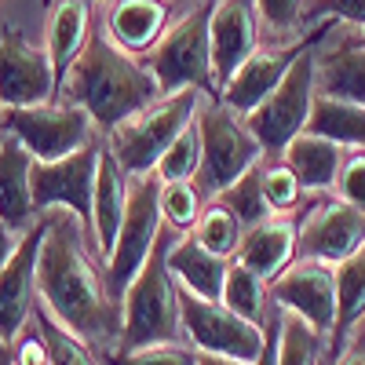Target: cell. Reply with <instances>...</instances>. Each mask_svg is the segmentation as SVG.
<instances>
[{
  "label": "cell",
  "mask_w": 365,
  "mask_h": 365,
  "mask_svg": "<svg viewBox=\"0 0 365 365\" xmlns=\"http://www.w3.org/2000/svg\"><path fill=\"white\" fill-rule=\"evenodd\" d=\"M307 132L325 135L347 150H365V106L332 99V96H314Z\"/></svg>",
  "instance_id": "cell-27"
},
{
  "label": "cell",
  "mask_w": 365,
  "mask_h": 365,
  "mask_svg": "<svg viewBox=\"0 0 365 365\" xmlns=\"http://www.w3.org/2000/svg\"><path fill=\"white\" fill-rule=\"evenodd\" d=\"M322 332H314L303 318L282 311V332H278V365H318Z\"/></svg>",
  "instance_id": "cell-34"
},
{
  "label": "cell",
  "mask_w": 365,
  "mask_h": 365,
  "mask_svg": "<svg viewBox=\"0 0 365 365\" xmlns=\"http://www.w3.org/2000/svg\"><path fill=\"white\" fill-rule=\"evenodd\" d=\"M314 81H318V96L365 106V48L354 37H347L318 63Z\"/></svg>",
  "instance_id": "cell-26"
},
{
  "label": "cell",
  "mask_w": 365,
  "mask_h": 365,
  "mask_svg": "<svg viewBox=\"0 0 365 365\" xmlns=\"http://www.w3.org/2000/svg\"><path fill=\"white\" fill-rule=\"evenodd\" d=\"M106 143L96 135L77 154H66L58 161H34L29 172V187H34V208H70V216L84 227L91 223V194H96V175H99V158Z\"/></svg>",
  "instance_id": "cell-11"
},
{
  "label": "cell",
  "mask_w": 365,
  "mask_h": 365,
  "mask_svg": "<svg viewBox=\"0 0 365 365\" xmlns=\"http://www.w3.org/2000/svg\"><path fill=\"white\" fill-rule=\"evenodd\" d=\"M161 179L158 172H146V175H132V190H128V212H125V223H120V234H117V245L113 252L106 256L103 263V282H106V292L120 303L125 289L135 282V274L143 270V263L154 252L158 237H161Z\"/></svg>",
  "instance_id": "cell-7"
},
{
  "label": "cell",
  "mask_w": 365,
  "mask_h": 365,
  "mask_svg": "<svg viewBox=\"0 0 365 365\" xmlns=\"http://www.w3.org/2000/svg\"><path fill=\"white\" fill-rule=\"evenodd\" d=\"M354 41H358V44L365 48V29H361V34H354Z\"/></svg>",
  "instance_id": "cell-45"
},
{
  "label": "cell",
  "mask_w": 365,
  "mask_h": 365,
  "mask_svg": "<svg viewBox=\"0 0 365 365\" xmlns=\"http://www.w3.org/2000/svg\"><path fill=\"white\" fill-rule=\"evenodd\" d=\"M365 318V245L336 263V318L329 332V358H336Z\"/></svg>",
  "instance_id": "cell-25"
},
{
  "label": "cell",
  "mask_w": 365,
  "mask_h": 365,
  "mask_svg": "<svg viewBox=\"0 0 365 365\" xmlns=\"http://www.w3.org/2000/svg\"><path fill=\"white\" fill-rule=\"evenodd\" d=\"M336 197L361 208L365 212V150H347L344 158V168H340V179H336Z\"/></svg>",
  "instance_id": "cell-38"
},
{
  "label": "cell",
  "mask_w": 365,
  "mask_h": 365,
  "mask_svg": "<svg viewBox=\"0 0 365 365\" xmlns=\"http://www.w3.org/2000/svg\"><path fill=\"white\" fill-rule=\"evenodd\" d=\"M197 365H249V361H237V358H223V354H201V351H197Z\"/></svg>",
  "instance_id": "cell-43"
},
{
  "label": "cell",
  "mask_w": 365,
  "mask_h": 365,
  "mask_svg": "<svg viewBox=\"0 0 365 365\" xmlns=\"http://www.w3.org/2000/svg\"><path fill=\"white\" fill-rule=\"evenodd\" d=\"M322 44V41H318ZM311 44L303 51L296 63L289 66V73L282 77V84L270 91V96L245 117L252 135L259 139L263 154H282V150L299 135L307 132V120H311V106H314V96H318V58H314V48Z\"/></svg>",
  "instance_id": "cell-8"
},
{
  "label": "cell",
  "mask_w": 365,
  "mask_h": 365,
  "mask_svg": "<svg viewBox=\"0 0 365 365\" xmlns=\"http://www.w3.org/2000/svg\"><path fill=\"white\" fill-rule=\"evenodd\" d=\"M332 29V22H322L311 37H303V41H292V44H285V48H256L245 63L237 66V73L223 84V91H220V99L234 110V113H241V117H249L274 88L282 84V77L289 73V66L296 63V58L307 51L311 44H318L325 34Z\"/></svg>",
  "instance_id": "cell-15"
},
{
  "label": "cell",
  "mask_w": 365,
  "mask_h": 365,
  "mask_svg": "<svg viewBox=\"0 0 365 365\" xmlns=\"http://www.w3.org/2000/svg\"><path fill=\"white\" fill-rule=\"evenodd\" d=\"M106 365H197V351L187 344H154L135 351H110L103 354Z\"/></svg>",
  "instance_id": "cell-36"
},
{
  "label": "cell",
  "mask_w": 365,
  "mask_h": 365,
  "mask_svg": "<svg viewBox=\"0 0 365 365\" xmlns=\"http://www.w3.org/2000/svg\"><path fill=\"white\" fill-rule=\"evenodd\" d=\"M197 168H201V135H197V125H190L172 139V146L161 154L154 172L161 182H175V179H194Z\"/></svg>",
  "instance_id": "cell-35"
},
{
  "label": "cell",
  "mask_w": 365,
  "mask_h": 365,
  "mask_svg": "<svg viewBox=\"0 0 365 365\" xmlns=\"http://www.w3.org/2000/svg\"><path fill=\"white\" fill-rule=\"evenodd\" d=\"M19 241H22V234H15L4 220H0V267H4V263L11 259V252L19 249Z\"/></svg>",
  "instance_id": "cell-42"
},
{
  "label": "cell",
  "mask_w": 365,
  "mask_h": 365,
  "mask_svg": "<svg viewBox=\"0 0 365 365\" xmlns=\"http://www.w3.org/2000/svg\"><path fill=\"white\" fill-rule=\"evenodd\" d=\"M37 296L41 307L88 347H96L99 354H110L117 347L120 303L106 292L103 270H96L84 256L81 234L66 220V212L51 216L37 263Z\"/></svg>",
  "instance_id": "cell-1"
},
{
  "label": "cell",
  "mask_w": 365,
  "mask_h": 365,
  "mask_svg": "<svg viewBox=\"0 0 365 365\" xmlns=\"http://www.w3.org/2000/svg\"><path fill=\"white\" fill-rule=\"evenodd\" d=\"M41 4H44V8H51V4H55V0H41Z\"/></svg>",
  "instance_id": "cell-46"
},
{
  "label": "cell",
  "mask_w": 365,
  "mask_h": 365,
  "mask_svg": "<svg viewBox=\"0 0 365 365\" xmlns=\"http://www.w3.org/2000/svg\"><path fill=\"white\" fill-rule=\"evenodd\" d=\"M168 15H172L168 0H113L106 34L120 51L143 55V51H154V44L165 37Z\"/></svg>",
  "instance_id": "cell-22"
},
{
  "label": "cell",
  "mask_w": 365,
  "mask_h": 365,
  "mask_svg": "<svg viewBox=\"0 0 365 365\" xmlns=\"http://www.w3.org/2000/svg\"><path fill=\"white\" fill-rule=\"evenodd\" d=\"M259 187H263V197H267V205H270L274 216H292V212L303 205V197H307L299 175H296L285 161H267V158H263Z\"/></svg>",
  "instance_id": "cell-33"
},
{
  "label": "cell",
  "mask_w": 365,
  "mask_h": 365,
  "mask_svg": "<svg viewBox=\"0 0 365 365\" xmlns=\"http://www.w3.org/2000/svg\"><path fill=\"white\" fill-rule=\"evenodd\" d=\"M11 365H51L48 347H44V340H41V332H37V336L19 340V347L11 351Z\"/></svg>",
  "instance_id": "cell-40"
},
{
  "label": "cell",
  "mask_w": 365,
  "mask_h": 365,
  "mask_svg": "<svg viewBox=\"0 0 365 365\" xmlns=\"http://www.w3.org/2000/svg\"><path fill=\"white\" fill-rule=\"evenodd\" d=\"M197 135H201V168L194 182L205 197H216L234 179H241L252 165H259L267 154L259 139L252 135L249 120L234 113L223 99H208L197 110Z\"/></svg>",
  "instance_id": "cell-5"
},
{
  "label": "cell",
  "mask_w": 365,
  "mask_h": 365,
  "mask_svg": "<svg viewBox=\"0 0 365 365\" xmlns=\"http://www.w3.org/2000/svg\"><path fill=\"white\" fill-rule=\"evenodd\" d=\"M0 110H4V106H0Z\"/></svg>",
  "instance_id": "cell-47"
},
{
  "label": "cell",
  "mask_w": 365,
  "mask_h": 365,
  "mask_svg": "<svg viewBox=\"0 0 365 365\" xmlns=\"http://www.w3.org/2000/svg\"><path fill=\"white\" fill-rule=\"evenodd\" d=\"M344 158H347V146L332 143L325 135H314V132H299L282 150V161L299 175L303 190H332L340 179Z\"/></svg>",
  "instance_id": "cell-24"
},
{
  "label": "cell",
  "mask_w": 365,
  "mask_h": 365,
  "mask_svg": "<svg viewBox=\"0 0 365 365\" xmlns=\"http://www.w3.org/2000/svg\"><path fill=\"white\" fill-rule=\"evenodd\" d=\"M201 91L197 88H182L172 96H161L128 120H120L113 132H106V150L113 161L120 165L125 175H146L154 172L161 154L172 146V139L194 125V117L201 110Z\"/></svg>",
  "instance_id": "cell-4"
},
{
  "label": "cell",
  "mask_w": 365,
  "mask_h": 365,
  "mask_svg": "<svg viewBox=\"0 0 365 365\" xmlns=\"http://www.w3.org/2000/svg\"><path fill=\"white\" fill-rule=\"evenodd\" d=\"M332 365H365V336H351L347 347L332 358Z\"/></svg>",
  "instance_id": "cell-41"
},
{
  "label": "cell",
  "mask_w": 365,
  "mask_h": 365,
  "mask_svg": "<svg viewBox=\"0 0 365 365\" xmlns=\"http://www.w3.org/2000/svg\"><path fill=\"white\" fill-rule=\"evenodd\" d=\"M259 19L274 29V34H296L303 26V8L307 0H256Z\"/></svg>",
  "instance_id": "cell-39"
},
{
  "label": "cell",
  "mask_w": 365,
  "mask_h": 365,
  "mask_svg": "<svg viewBox=\"0 0 365 365\" xmlns=\"http://www.w3.org/2000/svg\"><path fill=\"white\" fill-rule=\"evenodd\" d=\"M296 234H299V227H296L292 216H267V220L245 227L234 259L241 267L256 270L259 278L270 285L296 259Z\"/></svg>",
  "instance_id": "cell-18"
},
{
  "label": "cell",
  "mask_w": 365,
  "mask_h": 365,
  "mask_svg": "<svg viewBox=\"0 0 365 365\" xmlns=\"http://www.w3.org/2000/svg\"><path fill=\"white\" fill-rule=\"evenodd\" d=\"M161 216L172 230L179 234H190L201 220V212H205V194L194 179H175V182H161Z\"/></svg>",
  "instance_id": "cell-31"
},
{
  "label": "cell",
  "mask_w": 365,
  "mask_h": 365,
  "mask_svg": "<svg viewBox=\"0 0 365 365\" xmlns=\"http://www.w3.org/2000/svg\"><path fill=\"white\" fill-rule=\"evenodd\" d=\"M55 103V73L48 51L34 48L19 29L0 34V106Z\"/></svg>",
  "instance_id": "cell-16"
},
{
  "label": "cell",
  "mask_w": 365,
  "mask_h": 365,
  "mask_svg": "<svg viewBox=\"0 0 365 365\" xmlns=\"http://www.w3.org/2000/svg\"><path fill=\"white\" fill-rule=\"evenodd\" d=\"M227 307L241 318H249L256 325H263L267 311H270V285L259 278L256 270L241 267L237 259H230L227 267V282H223V296H220Z\"/></svg>",
  "instance_id": "cell-28"
},
{
  "label": "cell",
  "mask_w": 365,
  "mask_h": 365,
  "mask_svg": "<svg viewBox=\"0 0 365 365\" xmlns=\"http://www.w3.org/2000/svg\"><path fill=\"white\" fill-rule=\"evenodd\" d=\"M179 314H182V336L201 354H223L252 365L263 351L267 340L263 325L234 314L223 299H201L179 289Z\"/></svg>",
  "instance_id": "cell-10"
},
{
  "label": "cell",
  "mask_w": 365,
  "mask_h": 365,
  "mask_svg": "<svg viewBox=\"0 0 365 365\" xmlns=\"http://www.w3.org/2000/svg\"><path fill=\"white\" fill-rule=\"evenodd\" d=\"M259 8L256 0H216L212 11V70H216V84H223L237 73V66L259 48Z\"/></svg>",
  "instance_id": "cell-17"
},
{
  "label": "cell",
  "mask_w": 365,
  "mask_h": 365,
  "mask_svg": "<svg viewBox=\"0 0 365 365\" xmlns=\"http://www.w3.org/2000/svg\"><path fill=\"white\" fill-rule=\"evenodd\" d=\"M227 267L230 259L208 252L194 234H179L168 249V270L179 282V289H187L201 299H220L223 282H227Z\"/></svg>",
  "instance_id": "cell-23"
},
{
  "label": "cell",
  "mask_w": 365,
  "mask_h": 365,
  "mask_svg": "<svg viewBox=\"0 0 365 365\" xmlns=\"http://www.w3.org/2000/svg\"><path fill=\"white\" fill-rule=\"evenodd\" d=\"M351 22L365 29V0H307L303 8V22Z\"/></svg>",
  "instance_id": "cell-37"
},
{
  "label": "cell",
  "mask_w": 365,
  "mask_h": 365,
  "mask_svg": "<svg viewBox=\"0 0 365 365\" xmlns=\"http://www.w3.org/2000/svg\"><path fill=\"white\" fill-rule=\"evenodd\" d=\"M212 11H216V0H201V4L179 19L172 29H165V37L150 51V73L158 77L161 96L182 88H197L201 96L220 99V84H216V70H212Z\"/></svg>",
  "instance_id": "cell-6"
},
{
  "label": "cell",
  "mask_w": 365,
  "mask_h": 365,
  "mask_svg": "<svg viewBox=\"0 0 365 365\" xmlns=\"http://www.w3.org/2000/svg\"><path fill=\"white\" fill-rule=\"evenodd\" d=\"M63 96L88 110L99 132H113L120 120H128L143 106L161 99L158 77L135 55L120 51L110 34H91L77 63L66 73Z\"/></svg>",
  "instance_id": "cell-2"
},
{
  "label": "cell",
  "mask_w": 365,
  "mask_h": 365,
  "mask_svg": "<svg viewBox=\"0 0 365 365\" xmlns=\"http://www.w3.org/2000/svg\"><path fill=\"white\" fill-rule=\"evenodd\" d=\"M365 245V212L329 197L311 205L307 220L296 234V259H322V263H344Z\"/></svg>",
  "instance_id": "cell-14"
},
{
  "label": "cell",
  "mask_w": 365,
  "mask_h": 365,
  "mask_svg": "<svg viewBox=\"0 0 365 365\" xmlns=\"http://www.w3.org/2000/svg\"><path fill=\"white\" fill-rule=\"evenodd\" d=\"M91 37V4L88 0H55L48 22V63L55 73V103L63 99V84L77 55Z\"/></svg>",
  "instance_id": "cell-21"
},
{
  "label": "cell",
  "mask_w": 365,
  "mask_h": 365,
  "mask_svg": "<svg viewBox=\"0 0 365 365\" xmlns=\"http://www.w3.org/2000/svg\"><path fill=\"white\" fill-rule=\"evenodd\" d=\"M51 216H41L19 241V249L11 259L0 267V344H15L22 336V329L34 314V299H37V263L41 249L48 237Z\"/></svg>",
  "instance_id": "cell-13"
},
{
  "label": "cell",
  "mask_w": 365,
  "mask_h": 365,
  "mask_svg": "<svg viewBox=\"0 0 365 365\" xmlns=\"http://www.w3.org/2000/svg\"><path fill=\"white\" fill-rule=\"evenodd\" d=\"M128 190H132V175L120 172V165L113 161V154H110V150H103L99 175H96V194H91V223H88V237L96 241V252L103 256V263L113 252L120 223H125Z\"/></svg>",
  "instance_id": "cell-19"
},
{
  "label": "cell",
  "mask_w": 365,
  "mask_h": 365,
  "mask_svg": "<svg viewBox=\"0 0 365 365\" xmlns=\"http://www.w3.org/2000/svg\"><path fill=\"white\" fill-rule=\"evenodd\" d=\"M34 154L11 135L0 132V220L15 234H26L37 223L34 208V187H29V172H34Z\"/></svg>",
  "instance_id": "cell-20"
},
{
  "label": "cell",
  "mask_w": 365,
  "mask_h": 365,
  "mask_svg": "<svg viewBox=\"0 0 365 365\" xmlns=\"http://www.w3.org/2000/svg\"><path fill=\"white\" fill-rule=\"evenodd\" d=\"M0 132L19 139L37 161H58L96 139V120L77 103H41L0 110Z\"/></svg>",
  "instance_id": "cell-9"
},
{
  "label": "cell",
  "mask_w": 365,
  "mask_h": 365,
  "mask_svg": "<svg viewBox=\"0 0 365 365\" xmlns=\"http://www.w3.org/2000/svg\"><path fill=\"white\" fill-rule=\"evenodd\" d=\"M259 175H263V161H259V165H252L241 179H234L227 190H220L216 197H208V201H220L223 208H230L234 216L241 220V227H252V223H259V220L274 216L270 205H267V197H263Z\"/></svg>",
  "instance_id": "cell-30"
},
{
  "label": "cell",
  "mask_w": 365,
  "mask_h": 365,
  "mask_svg": "<svg viewBox=\"0 0 365 365\" xmlns=\"http://www.w3.org/2000/svg\"><path fill=\"white\" fill-rule=\"evenodd\" d=\"M37 325H41V340L48 347L51 365H106V361L96 358V347H88L81 336L63 329L44 307H37Z\"/></svg>",
  "instance_id": "cell-32"
},
{
  "label": "cell",
  "mask_w": 365,
  "mask_h": 365,
  "mask_svg": "<svg viewBox=\"0 0 365 365\" xmlns=\"http://www.w3.org/2000/svg\"><path fill=\"white\" fill-rule=\"evenodd\" d=\"M270 303L303 318L329 340L332 318H336V267L322 259H292L270 282Z\"/></svg>",
  "instance_id": "cell-12"
},
{
  "label": "cell",
  "mask_w": 365,
  "mask_h": 365,
  "mask_svg": "<svg viewBox=\"0 0 365 365\" xmlns=\"http://www.w3.org/2000/svg\"><path fill=\"white\" fill-rule=\"evenodd\" d=\"M179 230H161L154 252L135 274V282L120 296V336L113 351H135L154 344H182V314H179V282L168 270V249Z\"/></svg>",
  "instance_id": "cell-3"
},
{
  "label": "cell",
  "mask_w": 365,
  "mask_h": 365,
  "mask_svg": "<svg viewBox=\"0 0 365 365\" xmlns=\"http://www.w3.org/2000/svg\"><path fill=\"white\" fill-rule=\"evenodd\" d=\"M190 234L201 241L208 252H216L223 259H234L245 227H241V220L234 216L230 208H223L220 201H205V212H201V220H197V227Z\"/></svg>",
  "instance_id": "cell-29"
},
{
  "label": "cell",
  "mask_w": 365,
  "mask_h": 365,
  "mask_svg": "<svg viewBox=\"0 0 365 365\" xmlns=\"http://www.w3.org/2000/svg\"><path fill=\"white\" fill-rule=\"evenodd\" d=\"M0 365H11V347L0 344Z\"/></svg>",
  "instance_id": "cell-44"
}]
</instances>
